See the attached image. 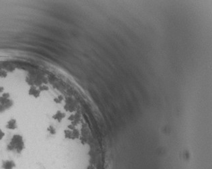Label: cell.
<instances>
[{
    "label": "cell",
    "instance_id": "3",
    "mask_svg": "<svg viewBox=\"0 0 212 169\" xmlns=\"http://www.w3.org/2000/svg\"><path fill=\"white\" fill-rule=\"evenodd\" d=\"M6 136V133H5L1 127H0V141H2L4 139V138Z\"/></svg>",
    "mask_w": 212,
    "mask_h": 169
},
{
    "label": "cell",
    "instance_id": "2",
    "mask_svg": "<svg viewBox=\"0 0 212 169\" xmlns=\"http://www.w3.org/2000/svg\"><path fill=\"white\" fill-rule=\"evenodd\" d=\"M16 167V164L13 160H5L1 163L2 169H14Z\"/></svg>",
    "mask_w": 212,
    "mask_h": 169
},
{
    "label": "cell",
    "instance_id": "1",
    "mask_svg": "<svg viewBox=\"0 0 212 169\" xmlns=\"http://www.w3.org/2000/svg\"><path fill=\"white\" fill-rule=\"evenodd\" d=\"M26 144L24 138L20 134H14L10 139V142L7 144L8 151H15L18 154H21L25 149Z\"/></svg>",
    "mask_w": 212,
    "mask_h": 169
}]
</instances>
